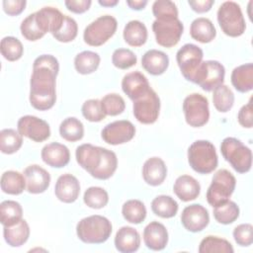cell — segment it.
Instances as JSON below:
<instances>
[{
	"mask_svg": "<svg viewBox=\"0 0 253 253\" xmlns=\"http://www.w3.org/2000/svg\"><path fill=\"white\" fill-rule=\"evenodd\" d=\"M42 161L50 167L62 168L69 163L70 152L67 146L58 142L45 144L41 152Z\"/></svg>",
	"mask_w": 253,
	"mask_h": 253,
	"instance_id": "obj_20",
	"label": "cell"
},
{
	"mask_svg": "<svg viewBox=\"0 0 253 253\" xmlns=\"http://www.w3.org/2000/svg\"><path fill=\"white\" fill-rule=\"evenodd\" d=\"M179 206L177 202L170 196L160 195L151 202V210L154 214L162 218H171L176 215Z\"/></svg>",
	"mask_w": 253,
	"mask_h": 253,
	"instance_id": "obj_33",
	"label": "cell"
},
{
	"mask_svg": "<svg viewBox=\"0 0 253 253\" xmlns=\"http://www.w3.org/2000/svg\"><path fill=\"white\" fill-rule=\"evenodd\" d=\"M122 213L126 221L139 224L146 217V208L139 200H128L123 205Z\"/></svg>",
	"mask_w": 253,
	"mask_h": 253,
	"instance_id": "obj_36",
	"label": "cell"
},
{
	"mask_svg": "<svg viewBox=\"0 0 253 253\" xmlns=\"http://www.w3.org/2000/svg\"><path fill=\"white\" fill-rule=\"evenodd\" d=\"M26 4L25 0H4L2 2L3 10L9 16L20 15L25 10Z\"/></svg>",
	"mask_w": 253,
	"mask_h": 253,
	"instance_id": "obj_51",
	"label": "cell"
},
{
	"mask_svg": "<svg viewBox=\"0 0 253 253\" xmlns=\"http://www.w3.org/2000/svg\"><path fill=\"white\" fill-rule=\"evenodd\" d=\"M220 152L236 172L243 174L250 171L252 152L241 140L235 137H225L220 144Z\"/></svg>",
	"mask_w": 253,
	"mask_h": 253,
	"instance_id": "obj_5",
	"label": "cell"
},
{
	"mask_svg": "<svg viewBox=\"0 0 253 253\" xmlns=\"http://www.w3.org/2000/svg\"><path fill=\"white\" fill-rule=\"evenodd\" d=\"M126 5L132 10H141L147 5L146 0H127Z\"/></svg>",
	"mask_w": 253,
	"mask_h": 253,
	"instance_id": "obj_54",
	"label": "cell"
},
{
	"mask_svg": "<svg viewBox=\"0 0 253 253\" xmlns=\"http://www.w3.org/2000/svg\"><path fill=\"white\" fill-rule=\"evenodd\" d=\"M20 30L22 36L31 42H36L44 36L36 21V13L30 14L23 20Z\"/></svg>",
	"mask_w": 253,
	"mask_h": 253,
	"instance_id": "obj_46",
	"label": "cell"
},
{
	"mask_svg": "<svg viewBox=\"0 0 253 253\" xmlns=\"http://www.w3.org/2000/svg\"><path fill=\"white\" fill-rule=\"evenodd\" d=\"M183 226L191 232H199L205 229L210 222V214L206 208L199 204L187 206L181 214Z\"/></svg>",
	"mask_w": 253,
	"mask_h": 253,
	"instance_id": "obj_16",
	"label": "cell"
},
{
	"mask_svg": "<svg viewBox=\"0 0 253 253\" xmlns=\"http://www.w3.org/2000/svg\"><path fill=\"white\" fill-rule=\"evenodd\" d=\"M83 201L87 207L99 210L107 206L109 195L107 191L101 187H90L85 191Z\"/></svg>",
	"mask_w": 253,
	"mask_h": 253,
	"instance_id": "obj_42",
	"label": "cell"
},
{
	"mask_svg": "<svg viewBox=\"0 0 253 253\" xmlns=\"http://www.w3.org/2000/svg\"><path fill=\"white\" fill-rule=\"evenodd\" d=\"M183 112L186 123L193 127L205 126L210 119L208 99L199 93L188 95L183 102Z\"/></svg>",
	"mask_w": 253,
	"mask_h": 253,
	"instance_id": "obj_10",
	"label": "cell"
},
{
	"mask_svg": "<svg viewBox=\"0 0 253 253\" xmlns=\"http://www.w3.org/2000/svg\"><path fill=\"white\" fill-rule=\"evenodd\" d=\"M237 120L240 126L246 128H251L253 126V109H252V102L251 99L249 102L242 106L238 112Z\"/></svg>",
	"mask_w": 253,
	"mask_h": 253,
	"instance_id": "obj_50",
	"label": "cell"
},
{
	"mask_svg": "<svg viewBox=\"0 0 253 253\" xmlns=\"http://www.w3.org/2000/svg\"><path fill=\"white\" fill-rule=\"evenodd\" d=\"M58 71V60L51 54H42L35 59L30 80L29 97L30 103L35 109L47 111L54 106Z\"/></svg>",
	"mask_w": 253,
	"mask_h": 253,
	"instance_id": "obj_1",
	"label": "cell"
},
{
	"mask_svg": "<svg viewBox=\"0 0 253 253\" xmlns=\"http://www.w3.org/2000/svg\"><path fill=\"white\" fill-rule=\"evenodd\" d=\"M217 22L221 31L228 37L237 38L246 29L245 20L239 4L233 1L223 2L217 10Z\"/></svg>",
	"mask_w": 253,
	"mask_h": 253,
	"instance_id": "obj_6",
	"label": "cell"
},
{
	"mask_svg": "<svg viewBox=\"0 0 253 253\" xmlns=\"http://www.w3.org/2000/svg\"><path fill=\"white\" fill-rule=\"evenodd\" d=\"M23 144V137L18 130L4 128L0 131V149L4 154L17 152Z\"/></svg>",
	"mask_w": 253,
	"mask_h": 253,
	"instance_id": "obj_37",
	"label": "cell"
},
{
	"mask_svg": "<svg viewBox=\"0 0 253 253\" xmlns=\"http://www.w3.org/2000/svg\"><path fill=\"white\" fill-rule=\"evenodd\" d=\"M134 118L141 124L150 125L157 121L160 111V99L156 92L150 88L144 95L133 101Z\"/></svg>",
	"mask_w": 253,
	"mask_h": 253,
	"instance_id": "obj_11",
	"label": "cell"
},
{
	"mask_svg": "<svg viewBox=\"0 0 253 253\" xmlns=\"http://www.w3.org/2000/svg\"><path fill=\"white\" fill-rule=\"evenodd\" d=\"M135 134V127L131 122L126 120L115 121L108 124L101 131L105 142L111 145H118L128 142Z\"/></svg>",
	"mask_w": 253,
	"mask_h": 253,
	"instance_id": "obj_15",
	"label": "cell"
},
{
	"mask_svg": "<svg viewBox=\"0 0 253 253\" xmlns=\"http://www.w3.org/2000/svg\"><path fill=\"white\" fill-rule=\"evenodd\" d=\"M236 186L235 177L226 169L216 171L207 191V201L215 208L229 200Z\"/></svg>",
	"mask_w": 253,
	"mask_h": 253,
	"instance_id": "obj_7",
	"label": "cell"
},
{
	"mask_svg": "<svg viewBox=\"0 0 253 253\" xmlns=\"http://www.w3.org/2000/svg\"><path fill=\"white\" fill-rule=\"evenodd\" d=\"M143 241L146 247L151 250H163L168 243V231L162 223L151 221L143 230Z\"/></svg>",
	"mask_w": 253,
	"mask_h": 253,
	"instance_id": "obj_22",
	"label": "cell"
},
{
	"mask_svg": "<svg viewBox=\"0 0 253 253\" xmlns=\"http://www.w3.org/2000/svg\"><path fill=\"white\" fill-rule=\"evenodd\" d=\"M231 83L240 93H247L253 88V64L251 62L235 67L231 73Z\"/></svg>",
	"mask_w": 253,
	"mask_h": 253,
	"instance_id": "obj_27",
	"label": "cell"
},
{
	"mask_svg": "<svg viewBox=\"0 0 253 253\" xmlns=\"http://www.w3.org/2000/svg\"><path fill=\"white\" fill-rule=\"evenodd\" d=\"M23 209L16 201H3L0 205V220L3 226H10L22 219Z\"/></svg>",
	"mask_w": 253,
	"mask_h": 253,
	"instance_id": "obj_35",
	"label": "cell"
},
{
	"mask_svg": "<svg viewBox=\"0 0 253 253\" xmlns=\"http://www.w3.org/2000/svg\"><path fill=\"white\" fill-rule=\"evenodd\" d=\"M27 191L31 194H42L47 190L50 184V175L42 167L37 164L28 166L24 170Z\"/></svg>",
	"mask_w": 253,
	"mask_h": 253,
	"instance_id": "obj_17",
	"label": "cell"
},
{
	"mask_svg": "<svg viewBox=\"0 0 253 253\" xmlns=\"http://www.w3.org/2000/svg\"><path fill=\"white\" fill-rule=\"evenodd\" d=\"M150 88L147 78L139 71L129 72L122 80L124 93L132 101L144 95Z\"/></svg>",
	"mask_w": 253,
	"mask_h": 253,
	"instance_id": "obj_21",
	"label": "cell"
},
{
	"mask_svg": "<svg viewBox=\"0 0 253 253\" xmlns=\"http://www.w3.org/2000/svg\"><path fill=\"white\" fill-rule=\"evenodd\" d=\"M137 57L134 52L127 48H117L112 55V62L119 69H128L136 64Z\"/></svg>",
	"mask_w": 253,
	"mask_h": 253,
	"instance_id": "obj_47",
	"label": "cell"
},
{
	"mask_svg": "<svg viewBox=\"0 0 253 253\" xmlns=\"http://www.w3.org/2000/svg\"><path fill=\"white\" fill-rule=\"evenodd\" d=\"M239 216V208L232 201H226L225 203L217 206L213 210L214 219L221 224H229L234 222Z\"/></svg>",
	"mask_w": 253,
	"mask_h": 253,
	"instance_id": "obj_39",
	"label": "cell"
},
{
	"mask_svg": "<svg viewBox=\"0 0 253 253\" xmlns=\"http://www.w3.org/2000/svg\"><path fill=\"white\" fill-rule=\"evenodd\" d=\"M81 112L83 117L87 121L93 123L101 122L106 118V114L103 110L101 100L98 99H90L85 101L82 105Z\"/></svg>",
	"mask_w": 253,
	"mask_h": 253,
	"instance_id": "obj_45",
	"label": "cell"
},
{
	"mask_svg": "<svg viewBox=\"0 0 253 253\" xmlns=\"http://www.w3.org/2000/svg\"><path fill=\"white\" fill-rule=\"evenodd\" d=\"M188 162L199 174L211 173L218 163L214 145L209 140L194 141L188 148Z\"/></svg>",
	"mask_w": 253,
	"mask_h": 253,
	"instance_id": "obj_4",
	"label": "cell"
},
{
	"mask_svg": "<svg viewBox=\"0 0 253 253\" xmlns=\"http://www.w3.org/2000/svg\"><path fill=\"white\" fill-rule=\"evenodd\" d=\"M152 31L156 42L164 47L176 45L183 34L184 26L179 19L155 20L152 24Z\"/></svg>",
	"mask_w": 253,
	"mask_h": 253,
	"instance_id": "obj_12",
	"label": "cell"
},
{
	"mask_svg": "<svg viewBox=\"0 0 253 253\" xmlns=\"http://www.w3.org/2000/svg\"><path fill=\"white\" fill-rule=\"evenodd\" d=\"M204 52L194 43L184 44L176 54V60L182 75L188 81H193L194 75L203 61Z\"/></svg>",
	"mask_w": 253,
	"mask_h": 253,
	"instance_id": "obj_13",
	"label": "cell"
},
{
	"mask_svg": "<svg viewBox=\"0 0 253 253\" xmlns=\"http://www.w3.org/2000/svg\"><path fill=\"white\" fill-rule=\"evenodd\" d=\"M212 102L218 112L226 113L234 104V94L229 87L222 84L213 90Z\"/></svg>",
	"mask_w": 253,
	"mask_h": 253,
	"instance_id": "obj_40",
	"label": "cell"
},
{
	"mask_svg": "<svg viewBox=\"0 0 253 253\" xmlns=\"http://www.w3.org/2000/svg\"><path fill=\"white\" fill-rule=\"evenodd\" d=\"M3 235L8 245L12 247L22 246L29 239L30 226L28 222L22 218L20 221L13 225L4 226Z\"/></svg>",
	"mask_w": 253,
	"mask_h": 253,
	"instance_id": "obj_28",
	"label": "cell"
},
{
	"mask_svg": "<svg viewBox=\"0 0 253 253\" xmlns=\"http://www.w3.org/2000/svg\"><path fill=\"white\" fill-rule=\"evenodd\" d=\"M75 156L77 163L98 180L111 178L118 167V158L114 151L90 143L79 145Z\"/></svg>",
	"mask_w": 253,
	"mask_h": 253,
	"instance_id": "obj_2",
	"label": "cell"
},
{
	"mask_svg": "<svg viewBox=\"0 0 253 253\" xmlns=\"http://www.w3.org/2000/svg\"><path fill=\"white\" fill-rule=\"evenodd\" d=\"M233 238L240 246H249L253 242V226L250 223H241L233 229Z\"/></svg>",
	"mask_w": 253,
	"mask_h": 253,
	"instance_id": "obj_49",
	"label": "cell"
},
{
	"mask_svg": "<svg viewBox=\"0 0 253 253\" xmlns=\"http://www.w3.org/2000/svg\"><path fill=\"white\" fill-rule=\"evenodd\" d=\"M167 176V167L160 157L148 158L142 166L143 180L150 186L161 185Z\"/></svg>",
	"mask_w": 253,
	"mask_h": 253,
	"instance_id": "obj_23",
	"label": "cell"
},
{
	"mask_svg": "<svg viewBox=\"0 0 253 253\" xmlns=\"http://www.w3.org/2000/svg\"><path fill=\"white\" fill-rule=\"evenodd\" d=\"M141 65L149 74L161 75L169 66V57L161 50L149 49L142 55Z\"/></svg>",
	"mask_w": 253,
	"mask_h": 253,
	"instance_id": "obj_25",
	"label": "cell"
},
{
	"mask_svg": "<svg viewBox=\"0 0 253 253\" xmlns=\"http://www.w3.org/2000/svg\"><path fill=\"white\" fill-rule=\"evenodd\" d=\"M64 16L57 8L43 7L36 12V21L44 35L46 33L54 35L61 29Z\"/></svg>",
	"mask_w": 253,
	"mask_h": 253,
	"instance_id": "obj_19",
	"label": "cell"
},
{
	"mask_svg": "<svg viewBox=\"0 0 253 253\" xmlns=\"http://www.w3.org/2000/svg\"><path fill=\"white\" fill-rule=\"evenodd\" d=\"M188 4L193 11L197 13H206L211 9L214 4L213 0H189Z\"/></svg>",
	"mask_w": 253,
	"mask_h": 253,
	"instance_id": "obj_53",
	"label": "cell"
},
{
	"mask_svg": "<svg viewBox=\"0 0 253 253\" xmlns=\"http://www.w3.org/2000/svg\"><path fill=\"white\" fill-rule=\"evenodd\" d=\"M124 40L130 46H141L147 40V29L145 25L137 20L129 21L124 29Z\"/></svg>",
	"mask_w": 253,
	"mask_h": 253,
	"instance_id": "obj_30",
	"label": "cell"
},
{
	"mask_svg": "<svg viewBox=\"0 0 253 253\" xmlns=\"http://www.w3.org/2000/svg\"><path fill=\"white\" fill-rule=\"evenodd\" d=\"M100 55L91 50H84L78 53L74 58V67L80 74L87 75L95 72L100 64Z\"/></svg>",
	"mask_w": 253,
	"mask_h": 253,
	"instance_id": "obj_32",
	"label": "cell"
},
{
	"mask_svg": "<svg viewBox=\"0 0 253 253\" xmlns=\"http://www.w3.org/2000/svg\"><path fill=\"white\" fill-rule=\"evenodd\" d=\"M152 13L156 20L178 19V9L170 0H157L152 5Z\"/></svg>",
	"mask_w": 253,
	"mask_h": 253,
	"instance_id": "obj_43",
	"label": "cell"
},
{
	"mask_svg": "<svg viewBox=\"0 0 253 253\" xmlns=\"http://www.w3.org/2000/svg\"><path fill=\"white\" fill-rule=\"evenodd\" d=\"M140 245V235L131 226L121 227L115 236L116 249L122 253L135 252Z\"/></svg>",
	"mask_w": 253,
	"mask_h": 253,
	"instance_id": "obj_24",
	"label": "cell"
},
{
	"mask_svg": "<svg viewBox=\"0 0 253 253\" xmlns=\"http://www.w3.org/2000/svg\"><path fill=\"white\" fill-rule=\"evenodd\" d=\"M101 104L106 116L121 115L126 109V103L122 96L116 93L107 94L101 99Z\"/></svg>",
	"mask_w": 253,
	"mask_h": 253,
	"instance_id": "obj_44",
	"label": "cell"
},
{
	"mask_svg": "<svg viewBox=\"0 0 253 253\" xmlns=\"http://www.w3.org/2000/svg\"><path fill=\"white\" fill-rule=\"evenodd\" d=\"M98 3L104 7H114L119 3V1L118 0H99Z\"/></svg>",
	"mask_w": 253,
	"mask_h": 253,
	"instance_id": "obj_55",
	"label": "cell"
},
{
	"mask_svg": "<svg viewBox=\"0 0 253 253\" xmlns=\"http://www.w3.org/2000/svg\"><path fill=\"white\" fill-rule=\"evenodd\" d=\"M0 50L5 59L9 61H16L22 57L24 47L17 38L5 37L1 41Z\"/></svg>",
	"mask_w": 253,
	"mask_h": 253,
	"instance_id": "obj_41",
	"label": "cell"
},
{
	"mask_svg": "<svg viewBox=\"0 0 253 253\" xmlns=\"http://www.w3.org/2000/svg\"><path fill=\"white\" fill-rule=\"evenodd\" d=\"M173 191L181 201L190 202L199 197L201 186L194 177L190 175H181L176 179Z\"/></svg>",
	"mask_w": 253,
	"mask_h": 253,
	"instance_id": "obj_26",
	"label": "cell"
},
{
	"mask_svg": "<svg viewBox=\"0 0 253 253\" xmlns=\"http://www.w3.org/2000/svg\"><path fill=\"white\" fill-rule=\"evenodd\" d=\"M190 35L195 41L202 43H208L215 38L216 31L210 19L200 17L192 22L190 27Z\"/></svg>",
	"mask_w": 253,
	"mask_h": 253,
	"instance_id": "obj_29",
	"label": "cell"
},
{
	"mask_svg": "<svg viewBox=\"0 0 253 253\" xmlns=\"http://www.w3.org/2000/svg\"><path fill=\"white\" fill-rule=\"evenodd\" d=\"M234 249L226 239L209 235L205 237L199 246L200 253H233Z\"/></svg>",
	"mask_w": 253,
	"mask_h": 253,
	"instance_id": "obj_38",
	"label": "cell"
},
{
	"mask_svg": "<svg viewBox=\"0 0 253 253\" xmlns=\"http://www.w3.org/2000/svg\"><path fill=\"white\" fill-rule=\"evenodd\" d=\"M77 34H78V26L76 21L73 18L65 15L61 29L52 36L56 41L60 42H69L75 40V38L77 37Z\"/></svg>",
	"mask_w": 253,
	"mask_h": 253,
	"instance_id": "obj_48",
	"label": "cell"
},
{
	"mask_svg": "<svg viewBox=\"0 0 253 253\" xmlns=\"http://www.w3.org/2000/svg\"><path fill=\"white\" fill-rule=\"evenodd\" d=\"M118 28L117 19L111 15H104L90 23L84 30V42L91 46H100L108 42Z\"/></svg>",
	"mask_w": 253,
	"mask_h": 253,
	"instance_id": "obj_8",
	"label": "cell"
},
{
	"mask_svg": "<svg viewBox=\"0 0 253 253\" xmlns=\"http://www.w3.org/2000/svg\"><path fill=\"white\" fill-rule=\"evenodd\" d=\"M66 8L75 14H82L89 10L92 2L90 0H66Z\"/></svg>",
	"mask_w": 253,
	"mask_h": 253,
	"instance_id": "obj_52",
	"label": "cell"
},
{
	"mask_svg": "<svg viewBox=\"0 0 253 253\" xmlns=\"http://www.w3.org/2000/svg\"><path fill=\"white\" fill-rule=\"evenodd\" d=\"M224 75L225 69L220 62L206 60L200 64L192 82L199 85L203 90L211 92L223 84Z\"/></svg>",
	"mask_w": 253,
	"mask_h": 253,
	"instance_id": "obj_9",
	"label": "cell"
},
{
	"mask_svg": "<svg viewBox=\"0 0 253 253\" xmlns=\"http://www.w3.org/2000/svg\"><path fill=\"white\" fill-rule=\"evenodd\" d=\"M17 129L22 136L36 142H42L50 136L49 125L44 120L31 115L19 119Z\"/></svg>",
	"mask_w": 253,
	"mask_h": 253,
	"instance_id": "obj_14",
	"label": "cell"
},
{
	"mask_svg": "<svg viewBox=\"0 0 253 253\" xmlns=\"http://www.w3.org/2000/svg\"><path fill=\"white\" fill-rule=\"evenodd\" d=\"M26 188V179L18 171L9 170L1 176V190L9 195H20Z\"/></svg>",
	"mask_w": 253,
	"mask_h": 253,
	"instance_id": "obj_31",
	"label": "cell"
},
{
	"mask_svg": "<svg viewBox=\"0 0 253 253\" xmlns=\"http://www.w3.org/2000/svg\"><path fill=\"white\" fill-rule=\"evenodd\" d=\"M54 194L62 203H74L80 194V184L78 179L68 173L59 176L55 183Z\"/></svg>",
	"mask_w": 253,
	"mask_h": 253,
	"instance_id": "obj_18",
	"label": "cell"
},
{
	"mask_svg": "<svg viewBox=\"0 0 253 253\" xmlns=\"http://www.w3.org/2000/svg\"><path fill=\"white\" fill-rule=\"evenodd\" d=\"M112 233L111 221L99 214L82 218L76 225L78 238L88 244H100L109 239Z\"/></svg>",
	"mask_w": 253,
	"mask_h": 253,
	"instance_id": "obj_3",
	"label": "cell"
},
{
	"mask_svg": "<svg viewBox=\"0 0 253 253\" xmlns=\"http://www.w3.org/2000/svg\"><path fill=\"white\" fill-rule=\"evenodd\" d=\"M59 133L60 136L67 141H78L84 136V126L78 119L69 117L61 122Z\"/></svg>",
	"mask_w": 253,
	"mask_h": 253,
	"instance_id": "obj_34",
	"label": "cell"
}]
</instances>
